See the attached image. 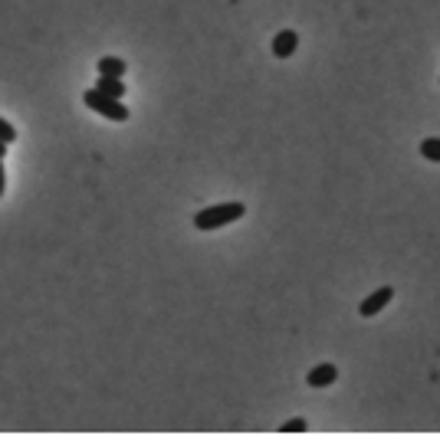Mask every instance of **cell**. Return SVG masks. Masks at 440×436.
<instances>
[{
	"label": "cell",
	"mask_w": 440,
	"mask_h": 436,
	"mask_svg": "<svg viewBox=\"0 0 440 436\" xmlns=\"http://www.w3.org/2000/svg\"><path fill=\"white\" fill-rule=\"evenodd\" d=\"M247 213L243 203L237 200H227V203H214V207H204V210L194 213V226L204 230V233H211V230H220V226H230L234 220H240Z\"/></svg>",
	"instance_id": "1"
},
{
	"label": "cell",
	"mask_w": 440,
	"mask_h": 436,
	"mask_svg": "<svg viewBox=\"0 0 440 436\" xmlns=\"http://www.w3.org/2000/svg\"><path fill=\"white\" fill-rule=\"evenodd\" d=\"M82 102H86L89 112L102 115V118H109V122H128V105L122 99H112V96H102L99 89H86L82 92Z\"/></svg>",
	"instance_id": "2"
},
{
	"label": "cell",
	"mask_w": 440,
	"mask_h": 436,
	"mask_svg": "<svg viewBox=\"0 0 440 436\" xmlns=\"http://www.w3.org/2000/svg\"><path fill=\"white\" fill-rule=\"evenodd\" d=\"M391 299H394V289H391V286H381L378 292H371V296H368V299L358 305V311H362L365 318H371V315H378V311L385 309Z\"/></svg>",
	"instance_id": "3"
},
{
	"label": "cell",
	"mask_w": 440,
	"mask_h": 436,
	"mask_svg": "<svg viewBox=\"0 0 440 436\" xmlns=\"http://www.w3.org/2000/svg\"><path fill=\"white\" fill-rule=\"evenodd\" d=\"M296 46H299V33L296 30H283V33L273 37V56L276 60H290L292 53H296Z\"/></svg>",
	"instance_id": "4"
},
{
	"label": "cell",
	"mask_w": 440,
	"mask_h": 436,
	"mask_svg": "<svg viewBox=\"0 0 440 436\" xmlns=\"http://www.w3.org/2000/svg\"><path fill=\"white\" fill-rule=\"evenodd\" d=\"M335 377H339V371H335V364H315L313 371L306 374V384L309 387H328L335 384Z\"/></svg>",
	"instance_id": "5"
},
{
	"label": "cell",
	"mask_w": 440,
	"mask_h": 436,
	"mask_svg": "<svg viewBox=\"0 0 440 436\" xmlns=\"http://www.w3.org/2000/svg\"><path fill=\"white\" fill-rule=\"evenodd\" d=\"M96 69H99V75H115V79H125V73H128L125 60H118V56H102Z\"/></svg>",
	"instance_id": "6"
},
{
	"label": "cell",
	"mask_w": 440,
	"mask_h": 436,
	"mask_svg": "<svg viewBox=\"0 0 440 436\" xmlns=\"http://www.w3.org/2000/svg\"><path fill=\"white\" fill-rule=\"evenodd\" d=\"M96 89H99L102 96H112V99H122V96H125V82L115 79V75H99Z\"/></svg>",
	"instance_id": "7"
},
{
	"label": "cell",
	"mask_w": 440,
	"mask_h": 436,
	"mask_svg": "<svg viewBox=\"0 0 440 436\" xmlns=\"http://www.w3.org/2000/svg\"><path fill=\"white\" fill-rule=\"evenodd\" d=\"M421 154H424L428 161L440 164V138H424V141H421Z\"/></svg>",
	"instance_id": "8"
},
{
	"label": "cell",
	"mask_w": 440,
	"mask_h": 436,
	"mask_svg": "<svg viewBox=\"0 0 440 436\" xmlns=\"http://www.w3.org/2000/svg\"><path fill=\"white\" fill-rule=\"evenodd\" d=\"M0 141H3V145H13V141H17V128H13L7 118H0Z\"/></svg>",
	"instance_id": "9"
},
{
	"label": "cell",
	"mask_w": 440,
	"mask_h": 436,
	"mask_svg": "<svg viewBox=\"0 0 440 436\" xmlns=\"http://www.w3.org/2000/svg\"><path fill=\"white\" fill-rule=\"evenodd\" d=\"M296 430H306V420H302V417H296V420H286V424H283V433H296Z\"/></svg>",
	"instance_id": "10"
},
{
	"label": "cell",
	"mask_w": 440,
	"mask_h": 436,
	"mask_svg": "<svg viewBox=\"0 0 440 436\" xmlns=\"http://www.w3.org/2000/svg\"><path fill=\"white\" fill-rule=\"evenodd\" d=\"M3 190H7V171H3V161H0V197H3Z\"/></svg>",
	"instance_id": "11"
},
{
	"label": "cell",
	"mask_w": 440,
	"mask_h": 436,
	"mask_svg": "<svg viewBox=\"0 0 440 436\" xmlns=\"http://www.w3.org/2000/svg\"><path fill=\"white\" fill-rule=\"evenodd\" d=\"M3 158H7V145L0 141V161H3Z\"/></svg>",
	"instance_id": "12"
}]
</instances>
